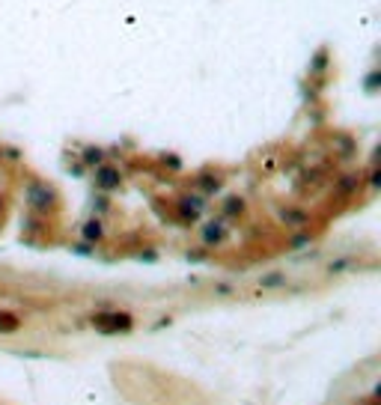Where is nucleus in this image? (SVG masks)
I'll use <instances>...</instances> for the list:
<instances>
[{"label":"nucleus","instance_id":"4","mask_svg":"<svg viewBox=\"0 0 381 405\" xmlns=\"http://www.w3.org/2000/svg\"><path fill=\"white\" fill-rule=\"evenodd\" d=\"M206 239L211 242V239H221V229H218V224H211V227L206 229Z\"/></svg>","mask_w":381,"mask_h":405},{"label":"nucleus","instance_id":"2","mask_svg":"<svg viewBox=\"0 0 381 405\" xmlns=\"http://www.w3.org/2000/svg\"><path fill=\"white\" fill-rule=\"evenodd\" d=\"M283 283V274H268V277H262V286H280Z\"/></svg>","mask_w":381,"mask_h":405},{"label":"nucleus","instance_id":"3","mask_svg":"<svg viewBox=\"0 0 381 405\" xmlns=\"http://www.w3.org/2000/svg\"><path fill=\"white\" fill-rule=\"evenodd\" d=\"M102 235V227L99 224H87V239H99Z\"/></svg>","mask_w":381,"mask_h":405},{"label":"nucleus","instance_id":"1","mask_svg":"<svg viewBox=\"0 0 381 405\" xmlns=\"http://www.w3.org/2000/svg\"><path fill=\"white\" fill-rule=\"evenodd\" d=\"M116 182H120V173H116V170H102V173H99V185H102V188H113Z\"/></svg>","mask_w":381,"mask_h":405}]
</instances>
